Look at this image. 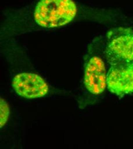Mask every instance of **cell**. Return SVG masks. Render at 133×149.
Segmentation results:
<instances>
[{
  "mask_svg": "<svg viewBox=\"0 0 133 149\" xmlns=\"http://www.w3.org/2000/svg\"><path fill=\"white\" fill-rule=\"evenodd\" d=\"M104 48V38H95L90 43L84 59L83 83L87 92L94 100L102 96L107 88L108 64Z\"/></svg>",
  "mask_w": 133,
  "mask_h": 149,
  "instance_id": "obj_1",
  "label": "cell"
},
{
  "mask_svg": "<svg viewBox=\"0 0 133 149\" xmlns=\"http://www.w3.org/2000/svg\"><path fill=\"white\" fill-rule=\"evenodd\" d=\"M77 14L73 0H40L35 7L33 19L39 27L51 29L70 23Z\"/></svg>",
  "mask_w": 133,
  "mask_h": 149,
  "instance_id": "obj_2",
  "label": "cell"
},
{
  "mask_svg": "<svg viewBox=\"0 0 133 149\" xmlns=\"http://www.w3.org/2000/svg\"><path fill=\"white\" fill-rule=\"evenodd\" d=\"M104 53L108 65L133 61V29L118 27L104 38Z\"/></svg>",
  "mask_w": 133,
  "mask_h": 149,
  "instance_id": "obj_3",
  "label": "cell"
},
{
  "mask_svg": "<svg viewBox=\"0 0 133 149\" xmlns=\"http://www.w3.org/2000/svg\"><path fill=\"white\" fill-rule=\"evenodd\" d=\"M107 86L110 92L118 96L133 94V61L109 65Z\"/></svg>",
  "mask_w": 133,
  "mask_h": 149,
  "instance_id": "obj_4",
  "label": "cell"
},
{
  "mask_svg": "<svg viewBox=\"0 0 133 149\" xmlns=\"http://www.w3.org/2000/svg\"><path fill=\"white\" fill-rule=\"evenodd\" d=\"M12 87L19 96L26 99H36L46 95L48 86L44 79L38 74L21 73L12 80Z\"/></svg>",
  "mask_w": 133,
  "mask_h": 149,
  "instance_id": "obj_5",
  "label": "cell"
},
{
  "mask_svg": "<svg viewBox=\"0 0 133 149\" xmlns=\"http://www.w3.org/2000/svg\"><path fill=\"white\" fill-rule=\"evenodd\" d=\"M0 104V125L2 128L8 120L10 111L8 103L2 98H1Z\"/></svg>",
  "mask_w": 133,
  "mask_h": 149,
  "instance_id": "obj_6",
  "label": "cell"
}]
</instances>
